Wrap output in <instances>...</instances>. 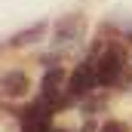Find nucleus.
<instances>
[{"instance_id":"f257e3e1","label":"nucleus","mask_w":132,"mask_h":132,"mask_svg":"<svg viewBox=\"0 0 132 132\" xmlns=\"http://www.w3.org/2000/svg\"><path fill=\"white\" fill-rule=\"evenodd\" d=\"M95 83H98V77H95V62H83V65L68 77V95L80 98V95H86Z\"/></svg>"},{"instance_id":"f03ea898","label":"nucleus","mask_w":132,"mask_h":132,"mask_svg":"<svg viewBox=\"0 0 132 132\" xmlns=\"http://www.w3.org/2000/svg\"><path fill=\"white\" fill-rule=\"evenodd\" d=\"M120 71H123V55H120L117 49H108L104 55H98V62H95V77H98L101 86L117 83Z\"/></svg>"},{"instance_id":"7ed1b4c3","label":"nucleus","mask_w":132,"mask_h":132,"mask_svg":"<svg viewBox=\"0 0 132 132\" xmlns=\"http://www.w3.org/2000/svg\"><path fill=\"white\" fill-rule=\"evenodd\" d=\"M62 86H65V74H62V68H49V71L43 74L40 89H43V98L52 101V108L62 104Z\"/></svg>"},{"instance_id":"20e7f679","label":"nucleus","mask_w":132,"mask_h":132,"mask_svg":"<svg viewBox=\"0 0 132 132\" xmlns=\"http://www.w3.org/2000/svg\"><path fill=\"white\" fill-rule=\"evenodd\" d=\"M80 34H83V19H80V15H68V19H62V22L55 25V43H59V46L74 43Z\"/></svg>"},{"instance_id":"39448f33","label":"nucleus","mask_w":132,"mask_h":132,"mask_svg":"<svg viewBox=\"0 0 132 132\" xmlns=\"http://www.w3.org/2000/svg\"><path fill=\"white\" fill-rule=\"evenodd\" d=\"M0 89H3L6 95H25V89H28V77H25L22 71H12V74H6V77L0 80Z\"/></svg>"},{"instance_id":"423d86ee","label":"nucleus","mask_w":132,"mask_h":132,"mask_svg":"<svg viewBox=\"0 0 132 132\" xmlns=\"http://www.w3.org/2000/svg\"><path fill=\"white\" fill-rule=\"evenodd\" d=\"M43 34H46V25H31L28 31H19L9 43H12V46H25V43H34L37 37H43Z\"/></svg>"},{"instance_id":"0eeeda50","label":"nucleus","mask_w":132,"mask_h":132,"mask_svg":"<svg viewBox=\"0 0 132 132\" xmlns=\"http://www.w3.org/2000/svg\"><path fill=\"white\" fill-rule=\"evenodd\" d=\"M101 132H129L123 123H117V120H108L104 126H101Z\"/></svg>"}]
</instances>
